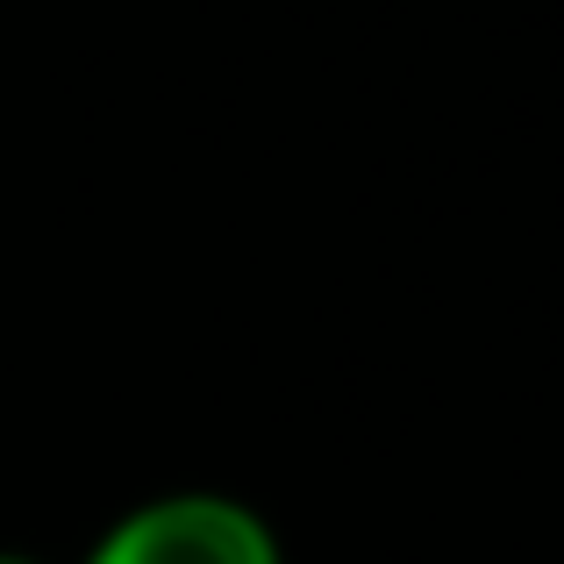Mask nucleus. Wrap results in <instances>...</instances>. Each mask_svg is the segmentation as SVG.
<instances>
[{"mask_svg":"<svg viewBox=\"0 0 564 564\" xmlns=\"http://www.w3.org/2000/svg\"><path fill=\"white\" fill-rule=\"evenodd\" d=\"M79 564H286L272 514L215 486H172L122 508Z\"/></svg>","mask_w":564,"mask_h":564,"instance_id":"nucleus-1","label":"nucleus"},{"mask_svg":"<svg viewBox=\"0 0 564 564\" xmlns=\"http://www.w3.org/2000/svg\"><path fill=\"white\" fill-rule=\"evenodd\" d=\"M0 564H43V557H29V551H0Z\"/></svg>","mask_w":564,"mask_h":564,"instance_id":"nucleus-2","label":"nucleus"}]
</instances>
